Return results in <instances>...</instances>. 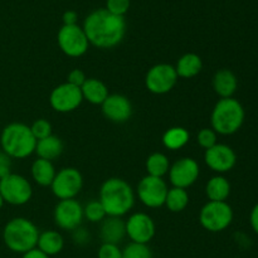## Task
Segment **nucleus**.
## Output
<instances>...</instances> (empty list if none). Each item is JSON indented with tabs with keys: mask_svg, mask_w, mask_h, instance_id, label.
Here are the masks:
<instances>
[{
	"mask_svg": "<svg viewBox=\"0 0 258 258\" xmlns=\"http://www.w3.org/2000/svg\"><path fill=\"white\" fill-rule=\"evenodd\" d=\"M82 28L90 44L100 49H110L122 42L126 22L123 17L112 14L107 9H98L86 18Z\"/></svg>",
	"mask_w": 258,
	"mask_h": 258,
	"instance_id": "obj_1",
	"label": "nucleus"
},
{
	"mask_svg": "<svg viewBox=\"0 0 258 258\" xmlns=\"http://www.w3.org/2000/svg\"><path fill=\"white\" fill-rule=\"evenodd\" d=\"M170 161L169 158L163 153H153L148 156L145 163L146 173L150 176L156 178H164L169 173L170 169Z\"/></svg>",
	"mask_w": 258,
	"mask_h": 258,
	"instance_id": "obj_27",
	"label": "nucleus"
},
{
	"mask_svg": "<svg viewBox=\"0 0 258 258\" xmlns=\"http://www.w3.org/2000/svg\"><path fill=\"white\" fill-rule=\"evenodd\" d=\"M206 194L209 202H226L231 194V184L228 179L221 174L212 176L207 181Z\"/></svg>",
	"mask_w": 258,
	"mask_h": 258,
	"instance_id": "obj_24",
	"label": "nucleus"
},
{
	"mask_svg": "<svg viewBox=\"0 0 258 258\" xmlns=\"http://www.w3.org/2000/svg\"><path fill=\"white\" fill-rule=\"evenodd\" d=\"M212 86L217 95L221 98L233 97L236 93L237 87H238V80L236 75L231 70H219L214 73L213 80H212Z\"/></svg>",
	"mask_w": 258,
	"mask_h": 258,
	"instance_id": "obj_19",
	"label": "nucleus"
},
{
	"mask_svg": "<svg viewBox=\"0 0 258 258\" xmlns=\"http://www.w3.org/2000/svg\"><path fill=\"white\" fill-rule=\"evenodd\" d=\"M72 239L77 246H86L87 243H90L91 236L87 229L83 228V227H78L75 231H72Z\"/></svg>",
	"mask_w": 258,
	"mask_h": 258,
	"instance_id": "obj_36",
	"label": "nucleus"
},
{
	"mask_svg": "<svg viewBox=\"0 0 258 258\" xmlns=\"http://www.w3.org/2000/svg\"><path fill=\"white\" fill-rule=\"evenodd\" d=\"M37 139L32 134L30 126L23 122H10L3 128L0 134L2 150L12 159L29 158L34 154Z\"/></svg>",
	"mask_w": 258,
	"mask_h": 258,
	"instance_id": "obj_3",
	"label": "nucleus"
},
{
	"mask_svg": "<svg viewBox=\"0 0 258 258\" xmlns=\"http://www.w3.org/2000/svg\"><path fill=\"white\" fill-rule=\"evenodd\" d=\"M189 204V193L186 189L181 188H170L168 190L164 206L171 212V213H180L188 207Z\"/></svg>",
	"mask_w": 258,
	"mask_h": 258,
	"instance_id": "obj_28",
	"label": "nucleus"
},
{
	"mask_svg": "<svg viewBox=\"0 0 258 258\" xmlns=\"http://www.w3.org/2000/svg\"><path fill=\"white\" fill-rule=\"evenodd\" d=\"M83 102L81 88L64 82L52 90L49 95V105L55 112L68 113L77 110Z\"/></svg>",
	"mask_w": 258,
	"mask_h": 258,
	"instance_id": "obj_13",
	"label": "nucleus"
},
{
	"mask_svg": "<svg viewBox=\"0 0 258 258\" xmlns=\"http://www.w3.org/2000/svg\"><path fill=\"white\" fill-rule=\"evenodd\" d=\"M39 233L38 227L30 219L15 217L5 224L3 241L12 252L24 254L37 247Z\"/></svg>",
	"mask_w": 258,
	"mask_h": 258,
	"instance_id": "obj_4",
	"label": "nucleus"
},
{
	"mask_svg": "<svg viewBox=\"0 0 258 258\" xmlns=\"http://www.w3.org/2000/svg\"><path fill=\"white\" fill-rule=\"evenodd\" d=\"M130 8V0H107L106 9L112 14L123 17Z\"/></svg>",
	"mask_w": 258,
	"mask_h": 258,
	"instance_id": "obj_34",
	"label": "nucleus"
},
{
	"mask_svg": "<svg viewBox=\"0 0 258 258\" xmlns=\"http://www.w3.org/2000/svg\"><path fill=\"white\" fill-rule=\"evenodd\" d=\"M176 71V75L179 78H190L196 77L203 70V60L196 53H185L178 59L176 64L174 66Z\"/></svg>",
	"mask_w": 258,
	"mask_h": 258,
	"instance_id": "obj_21",
	"label": "nucleus"
},
{
	"mask_svg": "<svg viewBox=\"0 0 258 258\" xmlns=\"http://www.w3.org/2000/svg\"><path fill=\"white\" fill-rule=\"evenodd\" d=\"M249 223H251L252 229L258 234V203L252 208L251 214H249Z\"/></svg>",
	"mask_w": 258,
	"mask_h": 258,
	"instance_id": "obj_39",
	"label": "nucleus"
},
{
	"mask_svg": "<svg viewBox=\"0 0 258 258\" xmlns=\"http://www.w3.org/2000/svg\"><path fill=\"white\" fill-rule=\"evenodd\" d=\"M83 188V176L78 169L68 166L55 173L54 179L50 184L53 196L59 201L76 199Z\"/></svg>",
	"mask_w": 258,
	"mask_h": 258,
	"instance_id": "obj_8",
	"label": "nucleus"
},
{
	"mask_svg": "<svg viewBox=\"0 0 258 258\" xmlns=\"http://www.w3.org/2000/svg\"><path fill=\"white\" fill-rule=\"evenodd\" d=\"M126 237L125 221L120 217L107 216L100 223V238L102 243L118 244Z\"/></svg>",
	"mask_w": 258,
	"mask_h": 258,
	"instance_id": "obj_18",
	"label": "nucleus"
},
{
	"mask_svg": "<svg viewBox=\"0 0 258 258\" xmlns=\"http://www.w3.org/2000/svg\"><path fill=\"white\" fill-rule=\"evenodd\" d=\"M12 166L13 159L9 155H7L4 151L0 150V179L12 173Z\"/></svg>",
	"mask_w": 258,
	"mask_h": 258,
	"instance_id": "obj_37",
	"label": "nucleus"
},
{
	"mask_svg": "<svg viewBox=\"0 0 258 258\" xmlns=\"http://www.w3.org/2000/svg\"><path fill=\"white\" fill-rule=\"evenodd\" d=\"M87 77H86L85 72L82 70H78V68H75V70L71 71L67 76V83L70 85L76 86V87L81 88L83 83L86 82Z\"/></svg>",
	"mask_w": 258,
	"mask_h": 258,
	"instance_id": "obj_35",
	"label": "nucleus"
},
{
	"mask_svg": "<svg viewBox=\"0 0 258 258\" xmlns=\"http://www.w3.org/2000/svg\"><path fill=\"white\" fill-rule=\"evenodd\" d=\"M63 149H64L63 141L58 136L52 134L48 138L40 139V140L37 141L34 153L37 154V156L39 159L53 161L62 155Z\"/></svg>",
	"mask_w": 258,
	"mask_h": 258,
	"instance_id": "obj_22",
	"label": "nucleus"
},
{
	"mask_svg": "<svg viewBox=\"0 0 258 258\" xmlns=\"http://www.w3.org/2000/svg\"><path fill=\"white\" fill-rule=\"evenodd\" d=\"M244 122V108L233 97L221 98L211 113L212 128L219 135H233Z\"/></svg>",
	"mask_w": 258,
	"mask_h": 258,
	"instance_id": "obj_5",
	"label": "nucleus"
},
{
	"mask_svg": "<svg viewBox=\"0 0 258 258\" xmlns=\"http://www.w3.org/2000/svg\"><path fill=\"white\" fill-rule=\"evenodd\" d=\"M233 211L227 202H208L199 212V223L206 231L218 233L231 226Z\"/></svg>",
	"mask_w": 258,
	"mask_h": 258,
	"instance_id": "obj_6",
	"label": "nucleus"
},
{
	"mask_svg": "<svg viewBox=\"0 0 258 258\" xmlns=\"http://www.w3.org/2000/svg\"><path fill=\"white\" fill-rule=\"evenodd\" d=\"M126 236L135 243L148 244L155 237V222L149 214L138 212L133 213L125 221Z\"/></svg>",
	"mask_w": 258,
	"mask_h": 258,
	"instance_id": "obj_15",
	"label": "nucleus"
},
{
	"mask_svg": "<svg viewBox=\"0 0 258 258\" xmlns=\"http://www.w3.org/2000/svg\"><path fill=\"white\" fill-rule=\"evenodd\" d=\"M63 247H64V239H63L62 234L59 232L49 229V231H44L39 233L37 248L40 249L43 253L47 254L48 257L55 256L59 252H62Z\"/></svg>",
	"mask_w": 258,
	"mask_h": 258,
	"instance_id": "obj_23",
	"label": "nucleus"
},
{
	"mask_svg": "<svg viewBox=\"0 0 258 258\" xmlns=\"http://www.w3.org/2000/svg\"><path fill=\"white\" fill-rule=\"evenodd\" d=\"M168 190V184L164 180V178L146 175L139 181L136 196L146 208L156 209L165 204Z\"/></svg>",
	"mask_w": 258,
	"mask_h": 258,
	"instance_id": "obj_11",
	"label": "nucleus"
},
{
	"mask_svg": "<svg viewBox=\"0 0 258 258\" xmlns=\"http://www.w3.org/2000/svg\"><path fill=\"white\" fill-rule=\"evenodd\" d=\"M83 207L77 199L59 201L53 211V219L58 228L63 231H75L83 222Z\"/></svg>",
	"mask_w": 258,
	"mask_h": 258,
	"instance_id": "obj_12",
	"label": "nucleus"
},
{
	"mask_svg": "<svg viewBox=\"0 0 258 258\" xmlns=\"http://www.w3.org/2000/svg\"><path fill=\"white\" fill-rule=\"evenodd\" d=\"M83 217L91 223H101L107 217V214L101 202L98 199H93L83 207Z\"/></svg>",
	"mask_w": 258,
	"mask_h": 258,
	"instance_id": "obj_29",
	"label": "nucleus"
},
{
	"mask_svg": "<svg viewBox=\"0 0 258 258\" xmlns=\"http://www.w3.org/2000/svg\"><path fill=\"white\" fill-rule=\"evenodd\" d=\"M101 111L108 121L113 123H123L130 120L133 115V105L126 96L120 93L108 95L101 105Z\"/></svg>",
	"mask_w": 258,
	"mask_h": 258,
	"instance_id": "obj_17",
	"label": "nucleus"
},
{
	"mask_svg": "<svg viewBox=\"0 0 258 258\" xmlns=\"http://www.w3.org/2000/svg\"><path fill=\"white\" fill-rule=\"evenodd\" d=\"M30 130H32V134L37 139V141L52 135V125L45 118H38V120H35L30 125Z\"/></svg>",
	"mask_w": 258,
	"mask_h": 258,
	"instance_id": "obj_32",
	"label": "nucleus"
},
{
	"mask_svg": "<svg viewBox=\"0 0 258 258\" xmlns=\"http://www.w3.org/2000/svg\"><path fill=\"white\" fill-rule=\"evenodd\" d=\"M78 20V15L75 10H67L63 14V25H76L77 24Z\"/></svg>",
	"mask_w": 258,
	"mask_h": 258,
	"instance_id": "obj_38",
	"label": "nucleus"
},
{
	"mask_svg": "<svg viewBox=\"0 0 258 258\" xmlns=\"http://www.w3.org/2000/svg\"><path fill=\"white\" fill-rule=\"evenodd\" d=\"M122 258H154L148 244L131 242L122 249Z\"/></svg>",
	"mask_w": 258,
	"mask_h": 258,
	"instance_id": "obj_30",
	"label": "nucleus"
},
{
	"mask_svg": "<svg viewBox=\"0 0 258 258\" xmlns=\"http://www.w3.org/2000/svg\"><path fill=\"white\" fill-rule=\"evenodd\" d=\"M3 206H4V201H3L2 196H0V209H2V208H3Z\"/></svg>",
	"mask_w": 258,
	"mask_h": 258,
	"instance_id": "obj_41",
	"label": "nucleus"
},
{
	"mask_svg": "<svg viewBox=\"0 0 258 258\" xmlns=\"http://www.w3.org/2000/svg\"><path fill=\"white\" fill-rule=\"evenodd\" d=\"M22 258H49V257H48L45 253H43L40 249H38L37 247H35V248L25 252V253L22 256Z\"/></svg>",
	"mask_w": 258,
	"mask_h": 258,
	"instance_id": "obj_40",
	"label": "nucleus"
},
{
	"mask_svg": "<svg viewBox=\"0 0 258 258\" xmlns=\"http://www.w3.org/2000/svg\"><path fill=\"white\" fill-rule=\"evenodd\" d=\"M55 170L53 161L44 160V159H39L33 161L32 168H30V175L32 179L40 186H50L53 179H54Z\"/></svg>",
	"mask_w": 258,
	"mask_h": 258,
	"instance_id": "obj_25",
	"label": "nucleus"
},
{
	"mask_svg": "<svg viewBox=\"0 0 258 258\" xmlns=\"http://www.w3.org/2000/svg\"><path fill=\"white\" fill-rule=\"evenodd\" d=\"M0 196L10 206H24L32 199L33 188L25 176L10 173L0 179Z\"/></svg>",
	"mask_w": 258,
	"mask_h": 258,
	"instance_id": "obj_7",
	"label": "nucleus"
},
{
	"mask_svg": "<svg viewBox=\"0 0 258 258\" xmlns=\"http://www.w3.org/2000/svg\"><path fill=\"white\" fill-rule=\"evenodd\" d=\"M98 201L107 216L122 218L135 206V191L123 179L108 178L101 185Z\"/></svg>",
	"mask_w": 258,
	"mask_h": 258,
	"instance_id": "obj_2",
	"label": "nucleus"
},
{
	"mask_svg": "<svg viewBox=\"0 0 258 258\" xmlns=\"http://www.w3.org/2000/svg\"><path fill=\"white\" fill-rule=\"evenodd\" d=\"M204 163L217 174L231 171L237 163V155L231 146L226 144H216L204 153Z\"/></svg>",
	"mask_w": 258,
	"mask_h": 258,
	"instance_id": "obj_16",
	"label": "nucleus"
},
{
	"mask_svg": "<svg viewBox=\"0 0 258 258\" xmlns=\"http://www.w3.org/2000/svg\"><path fill=\"white\" fill-rule=\"evenodd\" d=\"M83 101H88L92 105L101 106L108 97L110 92L105 83L97 78H87L81 87Z\"/></svg>",
	"mask_w": 258,
	"mask_h": 258,
	"instance_id": "obj_20",
	"label": "nucleus"
},
{
	"mask_svg": "<svg viewBox=\"0 0 258 258\" xmlns=\"http://www.w3.org/2000/svg\"><path fill=\"white\" fill-rule=\"evenodd\" d=\"M168 174L171 185L175 188L188 189L198 180L201 168L196 159L185 156L171 164Z\"/></svg>",
	"mask_w": 258,
	"mask_h": 258,
	"instance_id": "obj_14",
	"label": "nucleus"
},
{
	"mask_svg": "<svg viewBox=\"0 0 258 258\" xmlns=\"http://www.w3.org/2000/svg\"><path fill=\"white\" fill-rule=\"evenodd\" d=\"M57 42L59 49L66 55L72 58L82 57L86 54L90 47L86 33L80 25H63L57 35Z\"/></svg>",
	"mask_w": 258,
	"mask_h": 258,
	"instance_id": "obj_9",
	"label": "nucleus"
},
{
	"mask_svg": "<svg viewBox=\"0 0 258 258\" xmlns=\"http://www.w3.org/2000/svg\"><path fill=\"white\" fill-rule=\"evenodd\" d=\"M217 139H218V134L213 130L212 127H204L202 130H199L198 135H197V143L201 148H203L204 150H208L212 146H214L217 143Z\"/></svg>",
	"mask_w": 258,
	"mask_h": 258,
	"instance_id": "obj_31",
	"label": "nucleus"
},
{
	"mask_svg": "<svg viewBox=\"0 0 258 258\" xmlns=\"http://www.w3.org/2000/svg\"><path fill=\"white\" fill-rule=\"evenodd\" d=\"M189 139H190V134H189V131L185 127L174 126V127L168 128L163 134L161 141H163V145L168 150L176 151L183 149L189 143Z\"/></svg>",
	"mask_w": 258,
	"mask_h": 258,
	"instance_id": "obj_26",
	"label": "nucleus"
},
{
	"mask_svg": "<svg viewBox=\"0 0 258 258\" xmlns=\"http://www.w3.org/2000/svg\"><path fill=\"white\" fill-rule=\"evenodd\" d=\"M98 258H122V249L118 244L102 243L97 252Z\"/></svg>",
	"mask_w": 258,
	"mask_h": 258,
	"instance_id": "obj_33",
	"label": "nucleus"
},
{
	"mask_svg": "<svg viewBox=\"0 0 258 258\" xmlns=\"http://www.w3.org/2000/svg\"><path fill=\"white\" fill-rule=\"evenodd\" d=\"M178 78L174 66L158 63L146 72L145 87L154 95H165L175 87Z\"/></svg>",
	"mask_w": 258,
	"mask_h": 258,
	"instance_id": "obj_10",
	"label": "nucleus"
}]
</instances>
